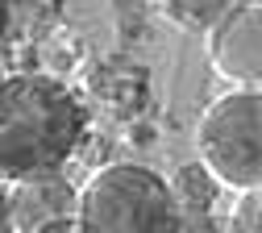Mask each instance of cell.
Masks as SVG:
<instances>
[{
    "label": "cell",
    "mask_w": 262,
    "mask_h": 233,
    "mask_svg": "<svg viewBox=\"0 0 262 233\" xmlns=\"http://www.w3.org/2000/svg\"><path fill=\"white\" fill-rule=\"evenodd\" d=\"M88 133L83 100L54 75H9L0 92V175L5 183L62 175Z\"/></svg>",
    "instance_id": "obj_1"
},
{
    "label": "cell",
    "mask_w": 262,
    "mask_h": 233,
    "mask_svg": "<svg viewBox=\"0 0 262 233\" xmlns=\"http://www.w3.org/2000/svg\"><path fill=\"white\" fill-rule=\"evenodd\" d=\"M83 233H183V208L171 183L138 162L96 171L79 196Z\"/></svg>",
    "instance_id": "obj_2"
},
{
    "label": "cell",
    "mask_w": 262,
    "mask_h": 233,
    "mask_svg": "<svg viewBox=\"0 0 262 233\" xmlns=\"http://www.w3.org/2000/svg\"><path fill=\"white\" fill-rule=\"evenodd\" d=\"M195 146L216 183L237 192L262 187V92H229L208 104Z\"/></svg>",
    "instance_id": "obj_3"
},
{
    "label": "cell",
    "mask_w": 262,
    "mask_h": 233,
    "mask_svg": "<svg viewBox=\"0 0 262 233\" xmlns=\"http://www.w3.org/2000/svg\"><path fill=\"white\" fill-rule=\"evenodd\" d=\"M212 67L233 83H262V5H233L208 33Z\"/></svg>",
    "instance_id": "obj_4"
},
{
    "label": "cell",
    "mask_w": 262,
    "mask_h": 233,
    "mask_svg": "<svg viewBox=\"0 0 262 233\" xmlns=\"http://www.w3.org/2000/svg\"><path fill=\"white\" fill-rule=\"evenodd\" d=\"M79 196L67 175H42V179H21L9 187L5 213H9V233H42L50 225L75 221L79 217Z\"/></svg>",
    "instance_id": "obj_5"
},
{
    "label": "cell",
    "mask_w": 262,
    "mask_h": 233,
    "mask_svg": "<svg viewBox=\"0 0 262 233\" xmlns=\"http://www.w3.org/2000/svg\"><path fill=\"white\" fill-rule=\"evenodd\" d=\"M92 92H96L100 104H108L117 113H134L146 100V71L142 67H129V62H108L104 71L92 75Z\"/></svg>",
    "instance_id": "obj_6"
},
{
    "label": "cell",
    "mask_w": 262,
    "mask_h": 233,
    "mask_svg": "<svg viewBox=\"0 0 262 233\" xmlns=\"http://www.w3.org/2000/svg\"><path fill=\"white\" fill-rule=\"evenodd\" d=\"M216 175L208 171L204 162H187V166H179L175 171V179H171V192H175V200H179V208L183 213H212V204H216Z\"/></svg>",
    "instance_id": "obj_7"
},
{
    "label": "cell",
    "mask_w": 262,
    "mask_h": 233,
    "mask_svg": "<svg viewBox=\"0 0 262 233\" xmlns=\"http://www.w3.org/2000/svg\"><path fill=\"white\" fill-rule=\"evenodd\" d=\"M229 0H204V5H195V0H167L162 5V13H167L175 25H183V29H216L225 17H229Z\"/></svg>",
    "instance_id": "obj_8"
},
{
    "label": "cell",
    "mask_w": 262,
    "mask_h": 233,
    "mask_svg": "<svg viewBox=\"0 0 262 233\" xmlns=\"http://www.w3.org/2000/svg\"><path fill=\"white\" fill-rule=\"evenodd\" d=\"M229 233H262V187L242 192L233 217H229Z\"/></svg>",
    "instance_id": "obj_9"
},
{
    "label": "cell",
    "mask_w": 262,
    "mask_h": 233,
    "mask_svg": "<svg viewBox=\"0 0 262 233\" xmlns=\"http://www.w3.org/2000/svg\"><path fill=\"white\" fill-rule=\"evenodd\" d=\"M183 233H216L212 213H183Z\"/></svg>",
    "instance_id": "obj_10"
},
{
    "label": "cell",
    "mask_w": 262,
    "mask_h": 233,
    "mask_svg": "<svg viewBox=\"0 0 262 233\" xmlns=\"http://www.w3.org/2000/svg\"><path fill=\"white\" fill-rule=\"evenodd\" d=\"M42 233H83V225H79V221H62V225H50V229H42Z\"/></svg>",
    "instance_id": "obj_11"
}]
</instances>
